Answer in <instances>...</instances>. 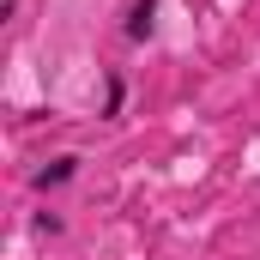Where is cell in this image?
Segmentation results:
<instances>
[{
    "label": "cell",
    "instance_id": "cell-1",
    "mask_svg": "<svg viewBox=\"0 0 260 260\" xmlns=\"http://www.w3.org/2000/svg\"><path fill=\"white\" fill-rule=\"evenodd\" d=\"M151 24H157V0H133V6H127V24H121V30H127L133 43H145V37H151Z\"/></svg>",
    "mask_w": 260,
    "mask_h": 260
},
{
    "label": "cell",
    "instance_id": "cell-2",
    "mask_svg": "<svg viewBox=\"0 0 260 260\" xmlns=\"http://www.w3.org/2000/svg\"><path fill=\"white\" fill-rule=\"evenodd\" d=\"M73 176H79V157H55V164L37 170V188H61V182H73Z\"/></svg>",
    "mask_w": 260,
    "mask_h": 260
},
{
    "label": "cell",
    "instance_id": "cell-3",
    "mask_svg": "<svg viewBox=\"0 0 260 260\" xmlns=\"http://www.w3.org/2000/svg\"><path fill=\"white\" fill-rule=\"evenodd\" d=\"M121 97H127V85H121V79H109V97H103V115H115V109H121Z\"/></svg>",
    "mask_w": 260,
    "mask_h": 260
}]
</instances>
